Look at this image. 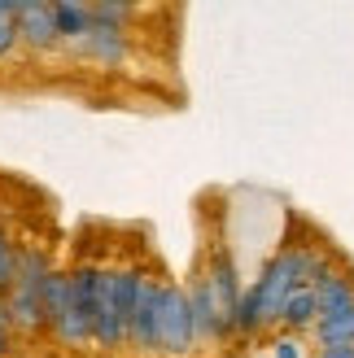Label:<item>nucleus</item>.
<instances>
[{
	"mask_svg": "<svg viewBox=\"0 0 354 358\" xmlns=\"http://www.w3.org/2000/svg\"><path fill=\"white\" fill-rule=\"evenodd\" d=\"M140 266H101L97 280V310H92V345L97 350H122L127 345V315L136 293Z\"/></svg>",
	"mask_w": 354,
	"mask_h": 358,
	"instance_id": "1",
	"label": "nucleus"
},
{
	"mask_svg": "<svg viewBox=\"0 0 354 358\" xmlns=\"http://www.w3.org/2000/svg\"><path fill=\"white\" fill-rule=\"evenodd\" d=\"M48 271H52V262H48L44 249H22V258H17V280L5 293L13 332H22V336H40L44 332V280H48Z\"/></svg>",
	"mask_w": 354,
	"mask_h": 358,
	"instance_id": "2",
	"label": "nucleus"
},
{
	"mask_svg": "<svg viewBox=\"0 0 354 358\" xmlns=\"http://www.w3.org/2000/svg\"><path fill=\"white\" fill-rule=\"evenodd\" d=\"M97 280H101V266H92V262H83V266H75V271H70V301H66L62 324L52 328L57 345H66V350H92Z\"/></svg>",
	"mask_w": 354,
	"mask_h": 358,
	"instance_id": "3",
	"label": "nucleus"
},
{
	"mask_svg": "<svg viewBox=\"0 0 354 358\" xmlns=\"http://www.w3.org/2000/svg\"><path fill=\"white\" fill-rule=\"evenodd\" d=\"M153 345H157V354H171V358H184L197 345V336H192V310H188V289H180V284H162Z\"/></svg>",
	"mask_w": 354,
	"mask_h": 358,
	"instance_id": "4",
	"label": "nucleus"
},
{
	"mask_svg": "<svg viewBox=\"0 0 354 358\" xmlns=\"http://www.w3.org/2000/svg\"><path fill=\"white\" fill-rule=\"evenodd\" d=\"M157 297H162V280L153 271H136V293H132V315H127V345L136 354H157V345H153Z\"/></svg>",
	"mask_w": 354,
	"mask_h": 358,
	"instance_id": "5",
	"label": "nucleus"
},
{
	"mask_svg": "<svg viewBox=\"0 0 354 358\" xmlns=\"http://www.w3.org/2000/svg\"><path fill=\"white\" fill-rule=\"evenodd\" d=\"M210 284V297H215V315H219V336H232L236 332V306H241V280H236V262L227 254H215L206 271Z\"/></svg>",
	"mask_w": 354,
	"mask_h": 358,
	"instance_id": "6",
	"label": "nucleus"
},
{
	"mask_svg": "<svg viewBox=\"0 0 354 358\" xmlns=\"http://www.w3.org/2000/svg\"><path fill=\"white\" fill-rule=\"evenodd\" d=\"M17 40L35 52H48L62 44L57 17H52V0H17Z\"/></svg>",
	"mask_w": 354,
	"mask_h": 358,
	"instance_id": "7",
	"label": "nucleus"
},
{
	"mask_svg": "<svg viewBox=\"0 0 354 358\" xmlns=\"http://www.w3.org/2000/svg\"><path fill=\"white\" fill-rule=\"evenodd\" d=\"M79 52V57H87V62H97V66H122L127 62V31L122 27H105V22H92V31L83 35L79 44H70Z\"/></svg>",
	"mask_w": 354,
	"mask_h": 358,
	"instance_id": "8",
	"label": "nucleus"
},
{
	"mask_svg": "<svg viewBox=\"0 0 354 358\" xmlns=\"http://www.w3.org/2000/svg\"><path fill=\"white\" fill-rule=\"evenodd\" d=\"M188 310H192V336H197V341H223V336H219V315H215V297H210L206 275L188 289Z\"/></svg>",
	"mask_w": 354,
	"mask_h": 358,
	"instance_id": "9",
	"label": "nucleus"
},
{
	"mask_svg": "<svg viewBox=\"0 0 354 358\" xmlns=\"http://www.w3.org/2000/svg\"><path fill=\"white\" fill-rule=\"evenodd\" d=\"M52 17H57V35L66 44H79L92 31V5L83 0H52Z\"/></svg>",
	"mask_w": 354,
	"mask_h": 358,
	"instance_id": "10",
	"label": "nucleus"
},
{
	"mask_svg": "<svg viewBox=\"0 0 354 358\" xmlns=\"http://www.w3.org/2000/svg\"><path fill=\"white\" fill-rule=\"evenodd\" d=\"M315 341L320 350H332V345H354V301L332 315H320L315 319Z\"/></svg>",
	"mask_w": 354,
	"mask_h": 358,
	"instance_id": "11",
	"label": "nucleus"
},
{
	"mask_svg": "<svg viewBox=\"0 0 354 358\" xmlns=\"http://www.w3.org/2000/svg\"><path fill=\"white\" fill-rule=\"evenodd\" d=\"M315 319H320V306H315V289H293L285 297V306H280V319L276 324H285L289 332H302V328H315Z\"/></svg>",
	"mask_w": 354,
	"mask_h": 358,
	"instance_id": "12",
	"label": "nucleus"
},
{
	"mask_svg": "<svg viewBox=\"0 0 354 358\" xmlns=\"http://www.w3.org/2000/svg\"><path fill=\"white\" fill-rule=\"evenodd\" d=\"M66 301H70V271H57V266H52L48 280H44V332H52L62 324Z\"/></svg>",
	"mask_w": 354,
	"mask_h": 358,
	"instance_id": "13",
	"label": "nucleus"
},
{
	"mask_svg": "<svg viewBox=\"0 0 354 358\" xmlns=\"http://www.w3.org/2000/svg\"><path fill=\"white\" fill-rule=\"evenodd\" d=\"M354 301V280L350 275H324L320 284H315V306H320V315H332V310H341Z\"/></svg>",
	"mask_w": 354,
	"mask_h": 358,
	"instance_id": "14",
	"label": "nucleus"
},
{
	"mask_svg": "<svg viewBox=\"0 0 354 358\" xmlns=\"http://www.w3.org/2000/svg\"><path fill=\"white\" fill-rule=\"evenodd\" d=\"M132 17H136V9L122 5V0H97V5H92V22H105V27H122V31H127Z\"/></svg>",
	"mask_w": 354,
	"mask_h": 358,
	"instance_id": "15",
	"label": "nucleus"
},
{
	"mask_svg": "<svg viewBox=\"0 0 354 358\" xmlns=\"http://www.w3.org/2000/svg\"><path fill=\"white\" fill-rule=\"evenodd\" d=\"M17 258H22V249L9 241V231H0V293L13 289V280H17Z\"/></svg>",
	"mask_w": 354,
	"mask_h": 358,
	"instance_id": "16",
	"label": "nucleus"
},
{
	"mask_svg": "<svg viewBox=\"0 0 354 358\" xmlns=\"http://www.w3.org/2000/svg\"><path fill=\"white\" fill-rule=\"evenodd\" d=\"M17 48V0H0V57Z\"/></svg>",
	"mask_w": 354,
	"mask_h": 358,
	"instance_id": "17",
	"label": "nucleus"
},
{
	"mask_svg": "<svg viewBox=\"0 0 354 358\" xmlns=\"http://www.w3.org/2000/svg\"><path fill=\"white\" fill-rule=\"evenodd\" d=\"M276 358H302V350H297V341H276Z\"/></svg>",
	"mask_w": 354,
	"mask_h": 358,
	"instance_id": "18",
	"label": "nucleus"
},
{
	"mask_svg": "<svg viewBox=\"0 0 354 358\" xmlns=\"http://www.w3.org/2000/svg\"><path fill=\"white\" fill-rule=\"evenodd\" d=\"M315 358H354V345H332V350H320Z\"/></svg>",
	"mask_w": 354,
	"mask_h": 358,
	"instance_id": "19",
	"label": "nucleus"
},
{
	"mask_svg": "<svg viewBox=\"0 0 354 358\" xmlns=\"http://www.w3.org/2000/svg\"><path fill=\"white\" fill-rule=\"evenodd\" d=\"M0 332H13V319H9V301H5V293H0Z\"/></svg>",
	"mask_w": 354,
	"mask_h": 358,
	"instance_id": "20",
	"label": "nucleus"
},
{
	"mask_svg": "<svg viewBox=\"0 0 354 358\" xmlns=\"http://www.w3.org/2000/svg\"><path fill=\"white\" fill-rule=\"evenodd\" d=\"M0 358H9V336L0 332Z\"/></svg>",
	"mask_w": 354,
	"mask_h": 358,
	"instance_id": "21",
	"label": "nucleus"
}]
</instances>
